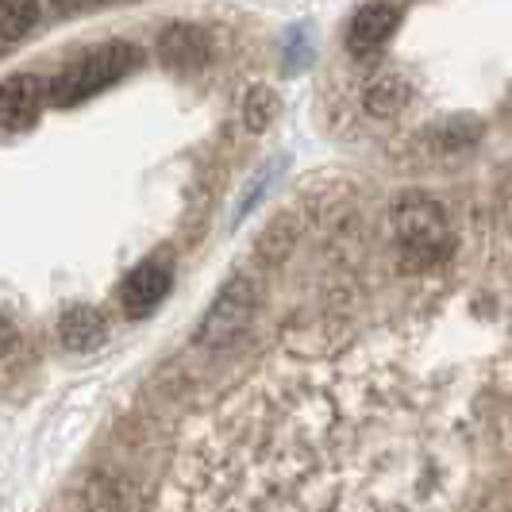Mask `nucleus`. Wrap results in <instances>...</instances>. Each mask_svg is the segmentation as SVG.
<instances>
[{
    "label": "nucleus",
    "instance_id": "f257e3e1",
    "mask_svg": "<svg viewBox=\"0 0 512 512\" xmlns=\"http://www.w3.org/2000/svg\"><path fill=\"white\" fill-rule=\"evenodd\" d=\"M139 66V51L131 43H104L97 51H89L81 62H74V70L58 77L51 85V101L58 108H74V104L89 101L93 93H101L108 85H116L124 74H131Z\"/></svg>",
    "mask_w": 512,
    "mask_h": 512
},
{
    "label": "nucleus",
    "instance_id": "f03ea898",
    "mask_svg": "<svg viewBox=\"0 0 512 512\" xmlns=\"http://www.w3.org/2000/svg\"><path fill=\"white\" fill-rule=\"evenodd\" d=\"M393 231H397V243H401V251L412 258V262H424V266H432L439 258L451 255V220H447V212L443 205H436L432 197H420V193H412L405 197L397 212H393Z\"/></svg>",
    "mask_w": 512,
    "mask_h": 512
},
{
    "label": "nucleus",
    "instance_id": "7ed1b4c3",
    "mask_svg": "<svg viewBox=\"0 0 512 512\" xmlns=\"http://www.w3.org/2000/svg\"><path fill=\"white\" fill-rule=\"evenodd\" d=\"M251 312H255V285L247 278L228 282L216 293L212 308L201 316V324L193 332L197 347H228L231 339H239V332L251 324Z\"/></svg>",
    "mask_w": 512,
    "mask_h": 512
},
{
    "label": "nucleus",
    "instance_id": "20e7f679",
    "mask_svg": "<svg viewBox=\"0 0 512 512\" xmlns=\"http://www.w3.org/2000/svg\"><path fill=\"white\" fill-rule=\"evenodd\" d=\"M170 282H174V270H170L166 258L139 262L135 270H128V278L120 282V308L128 316H147V312H154V308L166 301Z\"/></svg>",
    "mask_w": 512,
    "mask_h": 512
},
{
    "label": "nucleus",
    "instance_id": "39448f33",
    "mask_svg": "<svg viewBox=\"0 0 512 512\" xmlns=\"http://www.w3.org/2000/svg\"><path fill=\"white\" fill-rule=\"evenodd\" d=\"M51 97V85L35 74H12L0 85V120L8 131H24L39 120V108Z\"/></svg>",
    "mask_w": 512,
    "mask_h": 512
},
{
    "label": "nucleus",
    "instance_id": "423d86ee",
    "mask_svg": "<svg viewBox=\"0 0 512 512\" xmlns=\"http://www.w3.org/2000/svg\"><path fill=\"white\" fill-rule=\"evenodd\" d=\"M401 24V8H393V4H366L355 12V20L347 27V47L351 54H359L366 58L370 51H378L382 43H389V35L397 31Z\"/></svg>",
    "mask_w": 512,
    "mask_h": 512
},
{
    "label": "nucleus",
    "instance_id": "0eeeda50",
    "mask_svg": "<svg viewBox=\"0 0 512 512\" xmlns=\"http://www.w3.org/2000/svg\"><path fill=\"white\" fill-rule=\"evenodd\" d=\"M104 332H108L104 316L89 305H74L58 316V339H62V347H70V351H93L104 339Z\"/></svg>",
    "mask_w": 512,
    "mask_h": 512
},
{
    "label": "nucleus",
    "instance_id": "6e6552de",
    "mask_svg": "<svg viewBox=\"0 0 512 512\" xmlns=\"http://www.w3.org/2000/svg\"><path fill=\"white\" fill-rule=\"evenodd\" d=\"M205 35L197 27H170L162 35V58L174 66H201L205 62Z\"/></svg>",
    "mask_w": 512,
    "mask_h": 512
},
{
    "label": "nucleus",
    "instance_id": "1a4fd4ad",
    "mask_svg": "<svg viewBox=\"0 0 512 512\" xmlns=\"http://www.w3.org/2000/svg\"><path fill=\"white\" fill-rule=\"evenodd\" d=\"M409 104V85L397 74H382L366 85V108L374 116H397Z\"/></svg>",
    "mask_w": 512,
    "mask_h": 512
},
{
    "label": "nucleus",
    "instance_id": "9d476101",
    "mask_svg": "<svg viewBox=\"0 0 512 512\" xmlns=\"http://www.w3.org/2000/svg\"><path fill=\"white\" fill-rule=\"evenodd\" d=\"M278 97L266 89V85H255V89H247V97H243V124L251 131H266L274 124V116H278Z\"/></svg>",
    "mask_w": 512,
    "mask_h": 512
},
{
    "label": "nucleus",
    "instance_id": "9b49d317",
    "mask_svg": "<svg viewBox=\"0 0 512 512\" xmlns=\"http://www.w3.org/2000/svg\"><path fill=\"white\" fill-rule=\"evenodd\" d=\"M35 24H39V8L35 4H4L0 8V35H4V43L24 39Z\"/></svg>",
    "mask_w": 512,
    "mask_h": 512
},
{
    "label": "nucleus",
    "instance_id": "f8f14e48",
    "mask_svg": "<svg viewBox=\"0 0 512 512\" xmlns=\"http://www.w3.org/2000/svg\"><path fill=\"white\" fill-rule=\"evenodd\" d=\"M505 181H509V185H512V162H509V170H505Z\"/></svg>",
    "mask_w": 512,
    "mask_h": 512
}]
</instances>
